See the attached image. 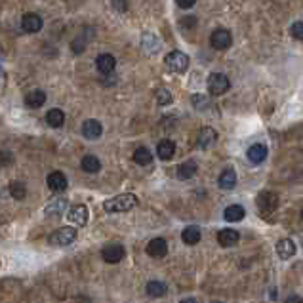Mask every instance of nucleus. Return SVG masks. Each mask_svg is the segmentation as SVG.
I'll use <instances>...</instances> for the list:
<instances>
[{"label":"nucleus","mask_w":303,"mask_h":303,"mask_svg":"<svg viewBox=\"0 0 303 303\" xmlns=\"http://www.w3.org/2000/svg\"><path fill=\"white\" fill-rule=\"evenodd\" d=\"M80 166H82V170L88 172V174H95V172L101 170L99 158H97V156H93V155H86L84 158H82Z\"/></svg>","instance_id":"c85d7f7f"},{"label":"nucleus","mask_w":303,"mask_h":303,"mask_svg":"<svg viewBox=\"0 0 303 303\" xmlns=\"http://www.w3.org/2000/svg\"><path fill=\"white\" fill-rule=\"evenodd\" d=\"M196 170H198L196 162H194V160H187V162L179 164L178 166V178L179 179H191L194 174H196Z\"/></svg>","instance_id":"393cba45"},{"label":"nucleus","mask_w":303,"mask_h":303,"mask_svg":"<svg viewBox=\"0 0 303 303\" xmlns=\"http://www.w3.org/2000/svg\"><path fill=\"white\" fill-rule=\"evenodd\" d=\"M218 185L225 191H231L234 185H237V174H234L233 168H225V170L219 174Z\"/></svg>","instance_id":"6ab92c4d"},{"label":"nucleus","mask_w":303,"mask_h":303,"mask_svg":"<svg viewBox=\"0 0 303 303\" xmlns=\"http://www.w3.org/2000/svg\"><path fill=\"white\" fill-rule=\"evenodd\" d=\"M295 244L294 241L290 239H282V241L277 242V254H279L280 259H290V257L295 256Z\"/></svg>","instance_id":"dca6fc26"},{"label":"nucleus","mask_w":303,"mask_h":303,"mask_svg":"<svg viewBox=\"0 0 303 303\" xmlns=\"http://www.w3.org/2000/svg\"><path fill=\"white\" fill-rule=\"evenodd\" d=\"M10 194H12L16 200H23L25 196H27V187H25L23 181H19V179L12 181V183H10Z\"/></svg>","instance_id":"c756f323"},{"label":"nucleus","mask_w":303,"mask_h":303,"mask_svg":"<svg viewBox=\"0 0 303 303\" xmlns=\"http://www.w3.org/2000/svg\"><path fill=\"white\" fill-rule=\"evenodd\" d=\"M133 162L140 166H149L153 162V153L147 147H138L133 151Z\"/></svg>","instance_id":"a878e982"},{"label":"nucleus","mask_w":303,"mask_h":303,"mask_svg":"<svg viewBox=\"0 0 303 303\" xmlns=\"http://www.w3.org/2000/svg\"><path fill=\"white\" fill-rule=\"evenodd\" d=\"M181 303H196V299H194V297H187V299H183Z\"/></svg>","instance_id":"4c0bfd02"},{"label":"nucleus","mask_w":303,"mask_h":303,"mask_svg":"<svg viewBox=\"0 0 303 303\" xmlns=\"http://www.w3.org/2000/svg\"><path fill=\"white\" fill-rule=\"evenodd\" d=\"M212 303H221V301H212Z\"/></svg>","instance_id":"58836bf2"},{"label":"nucleus","mask_w":303,"mask_h":303,"mask_svg":"<svg viewBox=\"0 0 303 303\" xmlns=\"http://www.w3.org/2000/svg\"><path fill=\"white\" fill-rule=\"evenodd\" d=\"M46 103V93L42 90H31V92L25 95V105L29 109H39Z\"/></svg>","instance_id":"2eb2a0df"},{"label":"nucleus","mask_w":303,"mask_h":303,"mask_svg":"<svg viewBox=\"0 0 303 303\" xmlns=\"http://www.w3.org/2000/svg\"><path fill=\"white\" fill-rule=\"evenodd\" d=\"M267 158V147L261 143H256L248 149V160L252 164H261Z\"/></svg>","instance_id":"412c9836"},{"label":"nucleus","mask_w":303,"mask_h":303,"mask_svg":"<svg viewBox=\"0 0 303 303\" xmlns=\"http://www.w3.org/2000/svg\"><path fill=\"white\" fill-rule=\"evenodd\" d=\"M147 295H151V297H162V295H166V292H168V288H166V284L164 282H160V280H151V282H147Z\"/></svg>","instance_id":"bb28decb"},{"label":"nucleus","mask_w":303,"mask_h":303,"mask_svg":"<svg viewBox=\"0 0 303 303\" xmlns=\"http://www.w3.org/2000/svg\"><path fill=\"white\" fill-rule=\"evenodd\" d=\"M200 237H202L200 229L191 225V227H185V229H183V233H181V241L185 242L187 246H194L196 242H200Z\"/></svg>","instance_id":"4be33fe9"},{"label":"nucleus","mask_w":303,"mask_h":303,"mask_svg":"<svg viewBox=\"0 0 303 303\" xmlns=\"http://www.w3.org/2000/svg\"><path fill=\"white\" fill-rule=\"evenodd\" d=\"M216 140H218V133H216V130L214 128H202L200 133H198V147L200 149H208L212 147L214 143H216Z\"/></svg>","instance_id":"a211bd4d"},{"label":"nucleus","mask_w":303,"mask_h":303,"mask_svg":"<svg viewBox=\"0 0 303 303\" xmlns=\"http://www.w3.org/2000/svg\"><path fill=\"white\" fill-rule=\"evenodd\" d=\"M101 133H103V126H101L99 120L88 118V120L82 122V136L86 140H99Z\"/></svg>","instance_id":"1a4fd4ad"},{"label":"nucleus","mask_w":303,"mask_h":303,"mask_svg":"<svg viewBox=\"0 0 303 303\" xmlns=\"http://www.w3.org/2000/svg\"><path fill=\"white\" fill-rule=\"evenodd\" d=\"M67 208H69L67 198L57 196V198H54V200L44 208V214H46V216H52V218H59V216H63V214L67 212Z\"/></svg>","instance_id":"9b49d317"},{"label":"nucleus","mask_w":303,"mask_h":303,"mask_svg":"<svg viewBox=\"0 0 303 303\" xmlns=\"http://www.w3.org/2000/svg\"><path fill=\"white\" fill-rule=\"evenodd\" d=\"M67 219L77 227H84L88 223V208L84 204H75L69 212H67Z\"/></svg>","instance_id":"6e6552de"},{"label":"nucleus","mask_w":303,"mask_h":303,"mask_svg":"<svg viewBox=\"0 0 303 303\" xmlns=\"http://www.w3.org/2000/svg\"><path fill=\"white\" fill-rule=\"evenodd\" d=\"M141 44H143V50H145L147 54H156V52L160 50V40L156 39L155 35H151V32H145V35L141 37Z\"/></svg>","instance_id":"b1692460"},{"label":"nucleus","mask_w":303,"mask_h":303,"mask_svg":"<svg viewBox=\"0 0 303 303\" xmlns=\"http://www.w3.org/2000/svg\"><path fill=\"white\" fill-rule=\"evenodd\" d=\"M164 63H166V67L172 71V73H185L189 69V55L183 54V52H179V50H174L170 54L164 57Z\"/></svg>","instance_id":"7ed1b4c3"},{"label":"nucleus","mask_w":303,"mask_h":303,"mask_svg":"<svg viewBox=\"0 0 303 303\" xmlns=\"http://www.w3.org/2000/svg\"><path fill=\"white\" fill-rule=\"evenodd\" d=\"M194 6V0H179L178 2V8L181 10H191Z\"/></svg>","instance_id":"c9c22d12"},{"label":"nucleus","mask_w":303,"mask_h":303,"mask_svg":"<svg viewBox=\"0 0 303 303\" xmlns=\"http://www.w3.org/2000/svg\"><path fill=\"white\" fill-rule=\"evenodd\" d=\"M257 206H259V210H261L263 216L273 214V212L277 210V206H279V196L275 193L263 191V193H259V196H257Z\"/></svg>","instance_id":"423d86ee"},{"label":"nucleus","mask_w":303,"mask_h":303,"mask_svg":"<svg viewBox=\"0 0 303 303\" xmlns=\"http://www.w3.org/2000/svg\"><path fill=\"white\" fill-rule=\"evenodd\" d=\"M156 155L160 160H170L176 155V143L170 140H162L158 145H156Z\"/></svg>","instance_id":"f3484780"},{"label":"nucleus","mask_w":303,"mask_h":303,"mask_svg":"<svg viewBox=\"0 0 303 303\" xmlns=\"http://www.w3.org/2000/svg\"><path fill=\"white\" fill-rule=\"evenodd\" d=\"M210 44L216 50H227V48L233 44V37H231V32L227 31V29H216L210 37Z\"/></svg>","instance_id":"0eeeda50"},{"label":"nucleus","mask_w":303,"mask_h":303,"mask_svg":"<svg viewBox=\"0 0 303 303\" xmlns=\"http://www.w3.org/2000/svg\"><path fill=\"white\" fill-rule=\"evenodd\" d=\"M284 303H303V299L299 297V295L292 294V295H288L286 299H284Z\"/></svg>","instance_id":"e433bc0d"},{"label":"nucleus","mask_w":303,"mask_h":303,"mask_svg":"<svg viewBox=\"0 0 303 303\" xmlns=\"http://www.w3.org/2000/svg\"><path fill=\"white\" fill-rule=\"evenodd\" d=\"M290 32H292V37L295 40H303V21H295L292 25V29H290Z\"/></svg>","instance_id":"473e14b6"},{"label":"nucleus","mask_w":303,"mask_h":303,"mask_svg":"<svg viewBox=\"0 0 303 303\" xmlns=\"http://www.w3.org/2000/svg\"><path fill=\"white\" fill-rule=\"evenodd\" d=\"M301 219H303V210H301Z\"/></svg>","instance_id":"ea45409f"},{"label":"nucleus","mask_w":303,"mask_h":303,"mask_svg":"<svg viewBox=\"0 0 303 303\" xmlns=\"http://www.w3.org/2000/svg\"><path fill=\"white\" fill-rule=\"evenodd\" d=\"M156 103L158 105H170L172 103V93L166 88H158L156 90Z\"/></svg>","instance_id":"2f4dec72"},{"label":"nucleus","mask_w":303,"mask_h":303,"mask_svg":"<svg viewBox=\"0 0 303 303\" xmlns=\"http://www.w3.org/2000/svg\"><path fill=\"white\" fill-rule=\"evenodd\" d=\"M179 25H181V29H185V31H189V29H194V25H196V17H193V16L181 17Z\"/></svg>","instance_id":"72a5a7b5"},{"label":"nucleus","mask_w":303,"mask_h":303,"mask_svg":"<svg viewBox=\"0 0 303 303\" xmlns=\"http://www.w3.org/2000/svg\"><path fill=\"white\" fill-rule=\"evenodd\" d=\"M46 122H48V126H52V128H61L63 122H65L63 111L61 109H50L46 113Z\"/></svg>","instance_id":"cd10ccee"},{"label":"nucleus","mask_w":303,"mask_h":303,"mask_svg":"<svg viewBox=\"0 0 303 303\" xmlns=\"http://www.w3.org/2000/svg\"><path fill=\"white\" fill-rule=\"evenodd\" d=\"M71 48H73V52L75 54H80V52H84V40L82 39H75L73 40V44H71Z\"/></svg>","instance_id":"f704fd0d"},{"label":"nucleus","mask_w":303,"mask_h":303,"mask_svg":"<svg viewBox=\"0 0 303 303\" xmlns=\"http://www.w3.org/2000/svg\"><path fill=\"white\" fill-rule=\"evenodd\" d=\"M140 204L138 196L132 193H124L118 194V196H113L109 200L103 202V208L109 214H122V212H130L132 208H136Z\"/></svg>","instance_id":"f257e3e1"},{"label":"nucleus","mask_w":303,"mask_h":303,"mask_svg":"<svg viewBox=\"0 0 303 303\" xmlns=\"http://www.w3.org/2000/svg\"><path fill=\"white\" fill-rule=\"evenodd\" d=\"M21 29H23L25 32H29V35L39 32L40 29H42V17H40L39 14H32V12L25 14L23 19H21Z\"/></svg>","instance_id":"9d476101"},{"label":"nucleus","mask_w":303,"mask_h":303,"mask_svg":"<svg viewBox=\"0 0 303 303\" xmlns=\"http://www.w3.org/2000/svg\"><path fill=\"white\" fill-rule=\"evenodd\" d=\"M218 242L221 246H234L237 242H239V233L234 231V229H223V231H219L218 233Z\"/></svg>","instance_id":"5701e85b"},{"label":"nucleus","mask_w":303,"mask_h":303,"mask_svg":"<svg viewBox=\"0 0 303 303\" xmlns=\"http://www.w3.org/2000/svg\"><path fill=\"white\" fill-rule=\"evenodd\" d=\"M126 256V250L122 244H118V242H111L107 244L105 248L101 250V257L107 261V263H118V261H122Z\"/></svg>","instance_id":"39448f33"},{"label":"nucleus","mask_w":303,"mask_h":303,"mask_svg":"<svg viewBox=\"0 0 303 303\" xmlns=\"http://www.w3.org/2000/svg\"><path fill=\"white\" fill-rule=\"evenodd\" d=\"M77 237H78L77 227H61V229H57V231H54V233L50 234L48 242L54 244V246H69V244H73V242L77 241Z\"/></svg>","instance_id":"f03ea898"},{"label":"nucleus","mask_w":303,"mask_h":303,"mask_svg":"<svg viewBox=\"0 0 303 303\" xmlns=\"http://www.w3.org/2000/svg\"><path fill=\"white\" fill-rule=\"evenodd\" d=\"M95 67H97V71L103 73V75H109V73H113L115 67H117V59L111 54H99L97 59H95Z\"/></svg>","instance_id":"ddd939ff"},{"label":"nucleus","mask_w":303,"mask_h":303,"mask_svg":"<svg viewBox=\"0 0 303 303\" xmlns=\"http://www.w3.org/2000/svg\"><path fill=\"white\" fill-rule=\"evenodd\" d=\"M231 88V82H229V78L225 75H221V73H212L210 78H208V92L212 95H221V93H225L227 90Z\"/></svg>","instance_id":"20e7f679"},{"label":"nucleus","mask_w":303,"mask_h":303,"mask_svg":"<svg viewBox=\"0 0 303 303\" xmlns=\"http://www.w3.org/2000/svg\"><path fill=\"white\" fill-rule=\"evenodd\" d=\"M244 216H246V210H244L242 206H239V204H231V206H227L225 212H223V218H225V221H229V223H237V221L244 219Z\"/></svg>","instance_id":"aec40b11"},{"label":"nucleus","mask_w":303,"mask_h":303,"mask_svg":"<svg viewBox=\"0 0 303 303\" xmlns=\"http://www.w3.org/2000/svg\"><path fill=\"white\" fill-rule=\"evenodd\" d=\"M46 183L48 187H50V191H54V193H61V191L67 189V178H65L63 172H52V174H48Z\"/></svg>","instance_id":"f8f14e48"},{"label":"nucleus","mask_w":303,"mask_h":303,"mask_svg":"<svg viewBox=\"0 0 303 303\" xmlns=\"http://www.w3.org/2000/svg\"><path fill=\"white\" fill-rule=\"evenodd\" d=\"M191 103L194 105V109H198V111L208 109V107L212 105L210 99H208L206 95H200V93H194L193 97H191Z\"/></svg>","instance_id":"7c9ffc66"},{"label":"nucleus","mask_w":303,"mask_h":303,"mask_svg":"<svg viewBox=\"0 0 303 303\" xmlns=\"http://www.w3.org/2000/svg\"><path fill=\"white\" fill-rule=\"evenodd\" d=\"M147 254L151 257H164L168 254V242L164 239H153L147 244Z\"/></svg>","instance_id":"4468645a"}]
</instances>
